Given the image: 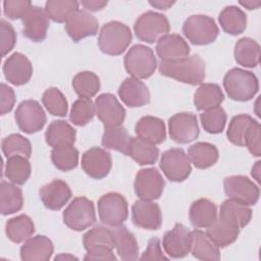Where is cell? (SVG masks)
Returning <instances> with one entry per match:
<instances>
[{
  "instance_id": "cell-1",
  "label": "cell",
  "mask_w": 261,
  "mask_h": 261,
  "mask_svg": "<svg viewBox=\"0 0 261 261\" xmlns=\"http://www.w3.org/2000/svg\"><path fill=\"white\" fill-rule=\"evenodd\" d=\"M159 72L180 83L196 86L203 84L206 76V66L200 55L194 54L178 61H161Z\"/></svg>"
},
{
  "instance_id": "cell-2",
  "label": "cell",
  "mask_w": 261,
  "mask_h": 261,
  "mask_svg": "<svg viewBox=\"0 0 261 261\" xmlns=\"http://www.w3.org/2000/svg\"><path fill=\"white\" fill-rule=\"evenodd\" d=\"M83 244L88 252L84 260H116L112 252L115 242L111 228L101 225L91 228L84 234Z\"/></svg>"
},
{
  "instance_id": "cell-3",
  "label": "cell",
  "mask_w": 261,
  "mask_h": 261,
  "mask_svg": "<svg viewBox=\"0 0 261 261\" xmlns=\"http://www.w3.org/2000/svg\"><path fill=\"white\" fill-rule=\"evenodd\" d=\"M223 87L228 98L234 101L245 102L253 99L257 94L259 82L252 71L234 67L225 73Z\"/></svg>"
},
{
  "instance_id": "cell-4",
  "label": "cell",
  "mask_w": 261,
  "mask_h": 261,
  "mask_svg": "<svg viewBox=\"0 0 261 261\" xmlns=\"http://www.w3.org/2000/svg\"><path fill=\"white\" fill-rule=\"evenodd\" d=\"M133 39L130 29L117 20L105 23L98 37V45L100 50L111 56L121 55L129 46Z\"/></svg>"
},
{
  "instance_id": "cell-5",
  "label": "cell",
  "mask_w": 261,
  "mask_h": 261,
  "mask_svg": "<svg viewBox=\"0 0 261 261\" xmlns=\"http://www.w3.org/2000/svg\"><path fill=\"white\" fill-rule=\"evenodd\" d=\"M123 63L130 76L138 80L150 77L157 67V59L153 50L142 44L130 47L124 56Z\"/></svg>"
},
{
  "instance_id": "cell-6",
  "label": "cell",
  "mask_w": 261,
  "mask_h": 261,
  "mask_svg": "<svg viewBox=\"0 0 261 261\" xmlns=\"http://www.w3.org/2000/svg\"><path fill=\"white\" fill-rule=\"evenodd\" d=\"M182 33L192 44L203 46L216 40L219 29L212 17L204 14H195L185 20Z\"/></svg>"
},
{
  "instance_id": "cell-7",
  "label": "cell",
  "mask_w": 261,
  "mask_h": 261,
  "mask_svg": "<svg viewBox=\"0 0 261 261\" xmlns=\"http://www.w3.org/2000/svg\"><path fill=\"white\" fill-rule=\"evenodd\" d=\"M64 224L75 231H82L96 222V212L92 200L75 197L62 214Z\"/></svg>"
},
{
  "instance_id": "cell-8",
  "label": "cell",
  "mask_w": 261,
  "mask_h": 261,
  "mask_svg": "<svg viewBox=\"0 0 261 261\" xmlns=\"http://www.w3.org/2000/svg\"><path fill=\"white\" fill-rule=\"evenodd\" d=\"M169 30L170 25L167 17L155 11L144 12L137 18L134 24L136 37L140 41L149 44L158 42L163 36L167 35Z\"/></svg>"
},
{
  "instance_id": "cell-9",
  "label": "cell",
  "mask_w": 261,
  "mask_h": 261,
  "mask_svg": "<svg viewBox=\"0 0 261 261\" xmlns=\"http://www.w3.org/2000/svg\"><path fill=\"white\" fill-rule=\"evenodd\" d=\"M98 214L102 223L109 226L120 225L128 216L127 202L118 193H107L98 200Z\"/></svg>"
},
{
  "instance_id": "cell-10",
  "label": "cell",
  "mask_w": 261,
  "mask_h": 261,
  "mask_svg": "<svg viewBox=\"0 0 261 261\" xmlns=\"http://www.w3.org/2000/svg\"><path fill=\"white\" fill-rule=\"evenodd\" d=\"M159 165L166 178L174 182L184 181L192 171L190 158L181 148H171L163 152Z\"/></svg>"
},
{
  "instance_id": "cell-11",
  "label": "cell",
  "mask_w": 261,
  "mask_h": 261,
  "mask_svg": "<svg viewBox=\"0 0 261 261\" xmlns=\"http://www.w3.org/2000/svg\"><path fill=\"white\" fill-rule=\"evenodd\" d=\"M14 119L18 128L29 135L40 132L47 121L44 109L36 100L20 102L15 110Z\"/></svg>"
},
{
  "instance_id": "cell-12",
  "label": "cell",
  "mask_w": 261,
  "mask_h": 261,
  "mask_svg": "<svg viewBox=\"0 0 261 261\" xmlns=\"http://www.w3.org/2000/svg\"><path fill=\"white\" fill-rule=\"evenodd\" d=\"M223 189L229 199L246 205H255L260 196L257 185L245 175H229L223 179Z\"/></svg>"
},
{
  "instance_id": "cell-13",
  "label": "cell",
  "mask_w": 261,
  "mask_h": 261,
  "mask_svg": "<svg viewBox=\"0 0 261 261\" xmlns=\"http://www.w3.org/2000/svg\"><path fill=\"white\" fill-rule=\"evenodd\" d=\"M165 187L163 176L155 167L143 168L136 174L134 189L136 195L143 200H156L160 198Z\"/></svg>"
},
{
  "instance_id": "cell-14",
  "label": "cell",
  "mask_w": 261,
  "mask_h": 261,
  "mask_svg": "<svg viewBox=\"0 0 261 261\" xmlns=\"http://www.w3.org/2000/svg\"><path fill=\"white\" fill-rule=\"evenodd\" d=\"M170 138L178 144H189L196 140L200 129L197 116L192 112H180L168 120Z\"/></svg>"
},
{
  "instance_id": "cell-15",
  "label": "cell",
  "mask_w": 261,
  "mask_h": 261,
  "mask_svg": "<svg viewBox=\"0 0 261 261\" xmlns=\"http://www.w3.org/2000/svg\"><path fill=\"white\" fill-rule=\"evenodd\" d=\"M162 246L165 253L174 259L186 257L192 246V231L182 223H175L173 228L166 231L162 239Z\"/></svg>"
},
{
  "instance_id": "cell-16",
  "label": "cell",
  "mask_w": 261,
  "mask_h": 261,
  "mask_svg": "<svg viewBox=\"0 0 261 261\" xmlns=\"http://www.w3.org/2000/svg\"><path fill=\"white\" fill-rule=\"evenodd\" d=\"M95 110L104 127L121 125L125 118V109L110 93L101 94L96 98Z\"/></svg>"
},
{
  "instance_id": "cell-17",
  "label": "cell",
  "mask_w": 261,
  "mask_h": 261,
  "mask_svg": "<svg viewBox=\"0 0 261 261\" xmlns=\"http://www.w3.org/2000/svg\"><path fill=\"white\" fill-rule=\"evenodd\" d=\"M112 167L111 154L100 147H92L82 156L83 170L94 179L106 177Z\"/></svg>"
},
{
  "instance_id": "cell-18",
  "label": "cell",
  "mask_w": 261,
  "mask_h": 261,
  "mask_svg": "<svg viewBox=\"0 0 261 261\" xmlns=\"http://www.w3.org/2000/svg\"><path fill=\"white\" fill-rule=\"evenodd\" d=\"M132 219L138 227L157 230L162 224L160 207L150 200H138L132 206Z\"/></svg>"
},
{
  "instance_id": "cell-19",
  "label": "cell",
  "mask_w": 261,
  "mask_h": 261,
  "mask_svg": "<svg viewBox=\"0 0 261 261\" xmlns=\"http://www.w3.org/2000/svg\"><path fill=\"white\" fill-rule=\"evenodd\" d=\"M240 230V226L231 217L219 212L205 232L219 248H225L237 241Z\"/></svg>"
},
{
  "instance_id": "cell-20",
  "label": "cell",
  "mask_w": 261,
  "mask_h": 261,
  "mask_svg": "<svg viewBox=\"0 0 261 261\" xmlns=\"http://www.w3.org/2000/svg\"><path fill=\"white\" fill-rule=\"evenodd\" d=\"M21 20L23 25L22 34L27 39L35 43L42 42L46 39L50 23L45 9L33 5Z\"/></svg>"
},
{
  "instance_id": "cell-21",
  "label": "cell",
  "mask_w": 261,
  "mask_h": 261,
  "mask_svg": "<svg viewBox=\"0 0 261 261\" xmlns=\"http://www.w3.org/2000/svg\"><path fill=\"white\" fill-rule=\"evenodd\" d=\"M3 73L8 83L14 86H22L31 80L33 65L25 55L14 52L4 61Z\"/></svg>"
},
{
  "instance_id": "cell-22",
  "label": "cell",
  "mask_w": 261,
  "mask_h": 261,
  "mask_svg": "<svg viewBox=\"0 0 261 261\" xmlns=\"http://www.w3.org/2000/svg\"><path fill=\"white\" fill-rule=\"evenodd\" d=\"M98 30V19L87 11L80 9L74 12L65 22V31L74 42H79L84 38L97 35Z\"/></svg>"
},
{
  "instance_id": "cell-23",
  "label": "cell",
  "mask_w": 261,
  "mask_h": 261,
  "mask_svg": "<svg viewBox=\"0 0 261 261\" xmlns=\"http://www.w3.org/2000/svg\"><path fill=\"white\" fill-rule=\"evenodd\" d=\"M156 53L161 61H178L189 57L190 46L177 34H167L156 44Z\"/></svg>"
},
{
  "instance_id": "cell-24",
  "label": "cell",
  "mask_w": 261,
  "mask_h": 261,
  "mask_svg": "<svg viewBox=\"0 0 261 261\" xmlns=\"http://www.w3.org/2000/svg\"><path fill=\"white\" fill-rule=\"evenodd\" d=\"M44 206L50 210H60L71 198L69 186L62 179H53L44 185L39 191Z\"/></svg>"
},
{
  "instance_id": "cell-25",
  "label": "cell",
  "mask_w": 261,
  "mask_h": 261,
  "mask_svg": "<svg viewBox=\"0 0 261 261\" xmlns=\"http://www.w3.org/2000/svg\"><path fill=\"white\" fill-rule=\"evenodd\" d=\"M120 100L130 108L142 107L150 102V92L148 87L141 80L133 76L126 77L118 89Z\"/></svg>"
},
{
  "instance_id": "cell-26",
  "label": "cell",
  "mask_w": 261,
  "mask_h": 261,
  "mask_svg": "<svg viewBox=\"0 0 261 261\" xmlns=\"http://www.w3.org/2000/svg\"><path fill=\"white\" fill-rule=\"evenodd\" d=\"M54 251L52 241L46 236H35L24 242L20 248L22 261H48Z\"/></svg>"
},
{
  "instance_id": "cell-27",
  "label": "cell",
  "mask_w": 261,
  "mask_h": 261,
  "mask_svg": "<svg viewBox=\"0 0 261 261\" xmlns=\"http://www.w3.org/2000/svg\"><path fill=\"white\" fill-rule=\"evenodd\" d=\"M135 132L137 137L154 145L161 144L166 139L164 121L151 115L143 116L140 118L136 124Z\"/></svg>"
},
{
  "instance_id": "cell-28",
  "label": "cell",
  "mask_w": 261,
  "mask_h": 261,
  "mask_svg": "<svg viewBox=\"0 0 261 261\" xmlns=\"http://www.w3.org/2000/svg\"><path fill=\"white\" fill-rule=\"evenodd\" d=\"M115 249L122 260L133 261L139 259V245L136 237L126 226L120 224L112 226Z\"/></svg>"
},
{
  "instance_id": "cell-29",
  "label": "cell",
  "mask_w": 261,
  "mask_h": 261,
  "mask_svg": "<svg viewBox=\"0 0 261 261\" xmlns=\"http://www.w3.org/2000/svg\"><path fill=\"white\" fill-rule=\"evenodd\" d=\"M216 217L217 208L212 201L201 198L191 204L189 218L194 227L207 228L215 221Z\"/></svg>"
},
{
  "instance_id": "cell-30",
  "label": "cell",
  "mask_w": 261,
  "mask_h": 261,
  "mask_svg": "<svg viewBox=\"0 0 261 261\" xmlns=\"http://www.w3.org/2000/svg\"><path fill=\"white\" fill-rule=\"evenodd\" d=\"M219 247L207 236L206 232L200 229L192 231V255L204 261H218L220 259Z\"/></svg>"
},
{
  "instance_id": "cell-31",
  "label": "cell",
  "mask_w": 261,
  "mask_h": 261,
  "mask_svg": "<svg viewBox=\"0 0 261 261\" xmlns=\"http://www.w3.org/2000/svg\"><path fill=\"white\" fill-rule=\"evenodd\" d=\"M126 156L134 159L139 165H151L157 161L159 149L156 145L139 137H130Z\"/></svg>"
},
{
  "instance_id": "cell-32",
  "label": "cell",
  "mask_w": 261,
  "mask_h": 261,
  "mask_svg": "<svg viewBox=\"0 0 261 261\" xmlns=\"http://www.w3.org/2000/svg\"><path fill=\"white\" fill-rule=\"evenodd\" d=\"M76 139L75 129L65 120H53L45 133L46 143L50 147L73 145Z\"/></svg>"
},
{
  "instance_id": "cell-33",
  "label": "cell",
  "mask_w": 261,
  "mask_h": 261,
  "mask_svg": "<svg viewBox=\"0 0 261 261\" xmlns=\"http://www.w3.org/2000/svg\"><path fill=\"white\" fill-rule=\"evenodd\" d=\"M218 20L222 30L231 36L244 33L247 27L246 13L240 7L234 5L224 7L218 15Z\"/></svg>"
},
{
  "instance_id": "cell-34",
  "label": "cell",
  "mask_w": 261,
  "mask_h": 261,
  "mask_svg": "<svg viewBox=\"0 0 261 261\" xmlns=\"http://www.w3.org/2000/svg\"><path fill=\"white\" fill-rule=\"evenodd\" d=\"M233 55L238 64L244 67L254 68L259 64L260 46L255 40L249 37L241 38L234 45Z\"/></svg>"
},
{
  "instance_id": "cell-35",
  "label": "cell",
  "mask_w": 261,
  "mask_h": 261,
  "mask_svg": "<svg viewBox=\"0 0 261 261\" xmlns=\"http://www.w3.org/2000/svg\"><path fill=\"white\" fill-rule=\"evenodd\" d=\"M191 163L198 169H206L213 166L219 157L217 148L207 142H198L188 149Z\"/></svg>"
},
{
  "instance_id": "cell-36",
  "label": "cell",
  "mask_w": 261,
  "mask_h": 261,
  "mask_svg": "<svg viewBox=\"0 0 261 261\" xmlns=\"http://www.w3.org/2000/svg\"><path fill=\"white\" fill-rule=\"evenodd\" d=\"M23 206V195L15 184L2 181L0 185V212L9 215L18 212Z\"/></svg>"
},
{
  "instance_id": "cell-37",
  "label": "cell",
  "mask_w": 261,
  "mask_h": 261,
  "mask_svg": "<svg viewBox=\"0 0 261 261\" xmlns=\"http://www.w3.org/2000/svg\"><path fill=\"white\" fill-rule=\"evenodd\" d=\"M35 232V224L30 216L20 214L6 221L5 233L7 238L16 244L25 242Z\"/></svg>"
},
{
  "instance_id": "cell-38",
  "label": "cell",
  "mask_w": 261,
  "mask_h": 261,
  "mask_svg": "<svg viewBox=\"0 0 261 261\" xmlns=\"http://www.w3.org/2000/svg\"><path fill=\"white\" fill-rule=\"evenodd\" d=\"M223 100V92L217 84H201L194 95V104L200 111L217 107Z\"/></svg>"
},
{
  "instance_id": "cell-39",
  "label": "cell",
  "mask_w": 261,
  "mask_h": 261,
  "mask_svg": "<svg viewBox=\"0 0 261 261\" xmlns=\"http://www.w3.org/2000/svg\"><path fill=\"white\" fill-rule=\"evenodd\" d=\"M32 172L29 158L21 155H14L7 158L4 167V175L15 185H23Z\"/></svg>"
},
{
  "instance_id": "cell-40",
  "label": "cell",
  "mask_w": 261,
  "mask_h": 261,
  "mask_svg": "<svg viewBox=\"0 0 261 261\" xmlns=\"http://www.w3.org/2000/svg\"><path fill=\"white\" fill-rule=\"evenodd\" d=\"M130 137L125 127L122 125L105 127L101 144L106 149L118 151L124 155L127 154V148Z\"/></svg>"
},
{
  "instance_id": "cell-41",
  "label": "cell",
  "mask_w": 261,
  "mask_h": 261,
  "mask_svg": "<svg viewBox=\"0 0 261 261\" xmlns=\"http://www.w3.org/2000/svg\"><path fill=\"white\" fill-rule=\"evenodd\" d=\"M80 3L73 0H48L45 3V11L50 19L55 22H66L67 19L79 10Z\"/></svg>"
},
{
  "instance_id": "cell-42",
  "label": "cell",
  "mask_w": 261,
  "mask_h": 261,
  "mask_svg": "<svg viewBox=\"0 0 261 261\" xmlns=\"http://www.w3.org/2000/svg\"><path fill=\"white\" fill-rule=\"evenodd\" d=\"M53 165L61 171H69L79 164V151L73 145L54 147L51 151Z\"/></svg>"
},
{
  "instance_id": "cell-43",
  "label": "cell",
  "mask_w": 261,
  "mask_h": 261,
  "mask_svg": "<svg viewBox=\"0 0 261 261\" xmlns=\"http://www.w3.org/2000/svg\"><path fill=\"white\" fill-rule=\"evenodd\" d=\"M72 88L77 96L82 98H92L100 90V80L92 71H81L72 79Z\"/></svg>"
},
{
  "instance_id": "cell-44",
  "label": "cell",
  "mask_w": 261,
  "mask_h": 261,
  "mask_svg": "<svg viewBox=\"0 0 261 261\" xmlns=\"http://www.w3.org/2000/svg\"><path fill=\"white\" fill-rule=\"evenodd\" d=\"M253 119L254 118L249 114H238L233 116L230 119L226 130V137L228 141L236 146L244 147L245 137Z\"/></svg>"
},
{
  "instance_id": "cell-45",
  "label": "cell",
  "mask_w": 261,
  "mask_h": 261,
  "mask_svg": "<svg viewBox=\"0 0 261 261\" xmlns=\"http://www.w3.org/2000/svg\"><path fill=\"white\" fill-rule=\"evenodd\" d=\"M1 147L4 156L7 158L14 155H21L30 158L32 155V145L30 140L19 134H11L5 137L2 140Z\"/></svg>"
},
{
  "instance_id": "cell-46",
  "label": "cell",
  "mask_w": 261,
  "mask_h": 261,
  "mask_svg": "<svg viewBox=\"0 0 261 261\" xmlns=\"http://www.w3.org/2000/svg\"><path fill=\"white\" fill-rule=\"evenodd\" d=\"M42 103L47 111L54 115L64 117L67 114L68 103L65 96L57 88L47 89L42 96Z\"/></svg>"
},
{
  "instance_id": "cell-47",
  "label": "cell",
  "mask_w": 261,
  "mask_h": 261,
  "mask_svg": "<svg viewBox=\"0 0 261 261\" xmlns=\"http://www.w3.org/2000/svg\"><path fill=\"white\" fill-rule=\"evenodd\" d=\"M96 114L95 104L91 98L80 97L71 106L69 113V120L77 126H85L88 124Z\"/></svg>"
},
{
  "instance_id": "cell-48",
  "label": "cell",
  "mask_w": 261,
  "mask_h": 261,
  "mask_svg": "<svg viewBox=\"0 0 261 261\" xmlns=\"http://www.w3.org/2000/svg\"><path fill=\"white\" fill-rule=\"evenodd\" d=\"M219 212L231 217L238 223L240 228L248 225L252 218V209L249 205L229 198L222 202Z\"/></svg>"
},
{
  "instance_id": "cell-49",
  "label": "cell",
  "mask_w": 261,
  "mask_h": 261,
  "mask_svg": "<svg viewBox=\"0 0 261 261\" xmlns=\"http://www.w3.org/2000/svg\"><path fill=\"white\" fill-rule=\"evenodd\" d=\"M226 113L220 106L205 110L200 114V120L204 130L209 134H220L226 124Z\"/></svg>"
},
{
  "instance_id": "cell-50",
  "label": "cell",
  "mask_w": 261,
  "mask_h": 261,
  "mask_svg": "<svg viewBox=\"0 0 261 261\" xmlns=\"http://www.w3.org/2000/svg\"><path fill=\"white\" fill-rule=\"evenodd\" d=\"M245 146L253 156L259 157L261 155V126L256 119H253L247 130Z\"/></svg>"
},
{
  "instance_id": "cell-51",
  "label": "cell",
  "mask_w": 261,
  "mask_h": 261,
  "mask_svg": "<svg viewBox=\"0 0 261 261\" xmlns=\"http://www.w3.org/2000/svg\"><path fill=\"white\" fill-rule=\"evenodd\" d=\"M33 6L28 0H5L3 2V12L10 19L22 18Z\"/></svg>"
},
{
  "instance_id": "cell-52",
  "label": "cell",
  "mask_w": 261,
  "mask_h": 261,
  "mask_svg": "<svg viewBox=\"0 0 261 261\" xmlns=\"http://www.w3.org/2000/svg\"><path fill=\"white\" fill-rule=\"evenodd\" d=\"M0 39H1V56H6L15 46L16 33L13 27L6 21L1 19L0 21Z\"/></svg>"
},
{
  "instance_id": "cell-53",
  "label": "cell",
  "mask_w": 261,
  "mask_h": 261,
  "mask_svg": "<svg viewBox=\"0 0 261 261\" xmlns=\"http://www.w3.org/2000/svg\"><path fill=\"white\" fill-rule=\"evenodd\" d=\"M0 97V113L1 115H4L12 110L15 103V93L12 88L2 83Z\"/></svg>"
},
{
  "instance_id": "cell-54",
  "label": "cell",
  "mask_w": 261,
  "mask_h": 261,
  "mask_svg": "<svg viewBox=\"0 0 261 261\" xmlns=\"http://www.w3.org/2000/svg\"><path fill=\"white\" fill-rule=\"evenodd\" d=\"M141 260H167L168 258L162 253L161 245L158 238H152L149 240L148 246L142 256Z\"/></svg>"
},
{
  "instance_id": "cell-55",
  "label": "cell",
  "mask_w": 261,
  "mask_h": 261,
  "mask_svg": "<svg viewBox=\"0 0 261 261\" xmlns=\"http://www.w3.org/2000/svg\"><path fill=\"white\" fill-rule=\"evenodd\" d=\"M81 4L84 6L85 9L90 11H99L102 10L106 5L107 1H98V0H85L82 1Z\"/></svg>"
},
{
  "instance_id": "cell-56",
  "label": "cell",
  "mask_w": 261,
  "mask_h": 261,
  "mask_svg": "<svg viewBox=\"0 0 261 261\" xmlns=\"http://www.w3.org/2000/svg\"><path fill=\"white\" fill-rule=\"evenodd\" d=\"M149 3L158 9H168L169 7H171L175 2L174 1H162V0H157V1H149Z\"/></svg>"
},
{
  "instance_id": "cell-57",
  "label": "cell",
  "mask_w": 261,
  "mask_h": 261,
  "mask_svg": "<svg viewBox=\"0 0 261 261\" xmlns=\"http://www.w3.org/2000/svg\"><path fill=\"white\" fill-rule=\"evenodd\" d=\"M242 6L246 7L249 10L252 9H257L261 5V1H252V0H247V1H240L239 2Z\"/></svg>"
},
{
  "instance_id": "cell-58",
  "label": "cell",
  "mask_w": 261,
  "mask_h": 261,
  "mask_svg": "<svg viewBox=\"0 0 261 261\" xmlns=\"http://www.w3.org/2000/svg\"><path fill=\"white\" fill-rule=\"evenodd\" d=\"M260 164H261V161H257V162L255 163V165L252 167V170H251L252 176H253L258 182H260V170H261Z\"/></svg>"
},
{
  "instance_id": "cell-59",
  "label": "cell",
  "mask_w": 261,
  "mask_h": 261,
  "mask_svg": "<svg viewBox=\"0 0 261 261\" xmlns=\"http://www.w3.org/2000/svg\"><path fill=\"white\" fill-rule=\"evenodd\" d=\"M60 258H65V259H67V258H69V259H76V258H75V257H73V256H69V255H68V256H67V255H65V256H64V255H60V256H56V257H55V260L60 259Z\"/></svg>"
}]
</instances>
